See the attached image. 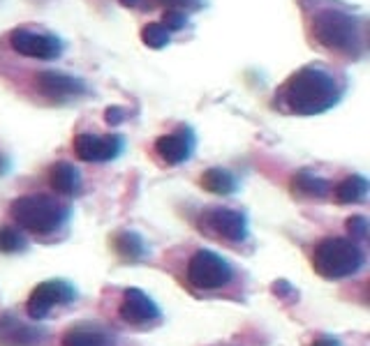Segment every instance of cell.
<instances>
[{
  "mask_svg": "<svg viewBox=\"0 0 370 346\" xmlns=\"http://www.w3.org/2000/svg\"><path fill=\"white\" fill-rule=\"evenodd\" d=\"M340 99V86L327 70L308 67L292 74L285 83V102L294 114L299 116H314L324 114L331 107H336Z\"/></svg>",
  "mask_w": 370,
  "mask_h": 346,
  "instance_id": "1",
  "label": "cell"
},
{
  "mask_svg": "<svg viewBox=\"0 0 370 346\" xmlns=\"http://www.w3.org/2000/svg\"><path fill=\"white\" fill-rule=\"evenodd\" d=\"M9 215L21 229L31 233H51L60 227L68 217V208L51 196L44 194H28L18 196L9 205Z\"/></svg>",
  "mask_w": 370,
  "mask_h": 346,
  "instance_id": "2",
  "label": "cell"
},
{
  "mask_svg": "<svg viewBox=\"0 0 370 346\" xmlns=\"http://www.w3.org/2000/svg\"><path fill=\"white\" fill-rule=\"evenodd\" d=\"M312 33L322 46L331 51L352 53L361 49V23L356 16L338 12V9H322L312 16Z\"/></svg>",
  "mask_w": 370,
  "mask_h": 346,
  "instance_id": "3",
  "label": "cell"
},
{
  "mask_svg": "<svg viewBox=\"0 0 370 346\" xmlns=\"http://www.w3.org/2000/svg\"><path fill=\"white\" fill-rule=\"evenodd\" d=\"M364 252L352 238H327L312 252L314 270L327 279H342L354 275L364 266Z\"/></svg>",
  "mask_w": 370,
  "mask_h": 346,
  "instance_id": "4",
  "label": "cell"
},
{
  "mask_svg": "<svg viewBox=\"0 0 370 346\" xmlns=\"http://www.w3.org/2000/svg\"><path fill=\"white\" fill-rule=\"evenodd\" d=\"M188 279L192 286L204 288V291L222 288L231 282V266L216 252L199 249L188 264Z\"/></svg>",
  "mask_w": 370,
  "mask_h": 346,
  "instance_id": "5",
  "label": "cell"
},
{
  "mask_svg": "<svg viewBox=\"0 0 370 346\" xmlns=\"http://www.w3.org/2000/svg\"><path fill=\"white\" fill-rule=\"evenodd\" d=\"M9 44L16 53L40 60H56L63 53V42L56 35L35 33L28 31V28H18L9 35Z\"/></svg>",
  "mask_w": 370,
  "mask_h": 346,
  "instance_id": "6",
  "label": "cell"
},
{
  "mask_svg": "<svg viewBox=\"0 0 370 346\" xmlns=\"http://www.w3.org/2000/svg\"><path fill=\"white\" fill-rule=\"evenodd\" d=\"M74 301V288L63 282V279H49L33 288L31 298H28V314L33 319H44L49 316L53 305H65Z\"/></svg>",
  "mask_w": 370,
  "mask_h": 346,
  "instance_id": "7",
  "label": "cell"
},
{
  "mask_svg": "<svg viewBox=\"0 0 370 346\" xmlns=\"http://www.w3.org/2000/svg\"><path fill=\"white\" fill-rule=\"evenodd\" d=\"M123 151V136H95V134H79L74 136V155L81 162H109Z\"/></svg>",
  "mask_w": 370,
  "mask_h": 346,
  "instance_id": "8",
  "label": "cell"
},
{
  "mask_svg": "<svg viewBox=\"0 0 370 346\" xmlns=\"http://www.w3.org/2000/svg\"><path fill=\"white\" fill-rule=\"evenodd\" d=\"M35 83L42 95L51 97V99H72V97L86 92L83 81L68 77V74H60V72H40L35 77Z\"/></svg>",
  "mask_w": 370,
  "mask_h": 346,
  "instance_id": "9",
  "label": "cell"
},
{
  "mask_svg": "<svg viewBox=\"0 0 370 346\" xmlns=\"http://www.w3.org/2000/svg\"><path fill=\"white\" fill-rule=\"evenodd\" d=\"M208 227L220 233L227 240H245L248 236V220L243 212L231 208H213L206 215Z\"/></svg>",
  "mask_w": 370,
  "mask_h": 346,
  "instance_id": "10",
  "label": "cell"
},
{
  "mask_svg": "<svg viewBox=\"0 0 370 346\" xmlns=\"http://www.w3.org/2000/svg\"><path fill=\"white\" fill-rule=\"evenodd\" d=\"M157 305L148 298L142 288H127L123 296V303H120V316L130 323H148L157 319Z\"/></svg>",
  "mask_w": 370,
  "mask_h": 346,
  "instance_id": "11",
  "label": "cell"
},
{
  "mask_svg": "<svg viewBox=\"0 0 370 346\" xmlns=\"http://www.w3.org/2000/svg\"><path fill=\"white\" fill-rule=\"evenodd\" d=\"M155 151H157V155H160L166 164H171V166L185 162L190 157V153H192L190 129H181V132L160 136L155 141Z\"/></svg>",
  "mask_w": 370,
  "mask_h": 346,
  "instance_id": "12",
  "label": "cell"
},
{
  "mask_svg": "<svg viewBox=\"0 0 370 346\" xmlns=\"http://www.w3.org/2000/svg\"><path fill=\"white\" fill-rule=\"evenodd\" d=\"M44 335L14 316H0V346H37Z\"/></svg>",
  "mask_w": 370,
  "mask_h": 346,
  "instance_id": "13",
  "label": "cell"
},
{
  "mask_svg": "<svg viewBox=\"0 0 370 346\" xmlns=\"http://www.w3.org/2000/svg\"><path fill=\"white\" fill-rule=\"evenodd\" d=\"M49 185L63 196H72L79 190V171L70 162H56L49 169Z\"/></svg>",
  "mask_w": 370,
  "mask_h": 346,
  "instance_id": "14",
  "label": "cell"
},
{
  "mask_svg": "<svg viewBox=\"0 0 370 346\" xmlns=\"http://www.w3.org/2000/svg\"><path fill=\"white\" fill-rule=\"evenodd\" d=\"M199 185L206 192L218 194V196H227V194L236 192V178L231 175L229 171H225V169H208V171H204L201 178H199Z\"/></svg>",
  "mask_w": 370,
  "mask_h": 346,
  "instance_id": "15",
  "label": "cell"
},
{
  "mask_svg": "<svg viewBox=\"0 0 370 346\" xmlns=\"http://www.w3.org/2000/svg\"><path fill=\"white\" fill-rule=\"evenodd\" d=\"M368 194V180L364 175H349L336 187V199L340 203H359Z\"/></svg>",
  "mask_w": 370,
  "mask_h": 346,
  "instance_id": "16",
  "label": "cell"
},
{
  "mask_svg": "<svg viewBox=\"0 0 370 346\" xmlns=\"http://www.w3.org/2000/svg\"><path fill=\"white\" fill-rule=\"evenodd\" d=\"M114 247L116 252L123 259H142L146 254V245H144V240L137 236V233H116V238H114Z\"/></svg>",
  "mask_w": 370,
  "mask_h": 346,
  "instance_id": "17",
  "label": "cell"
},
{
  "mask_svg": "<svg viewBox=\"0 0 370 346\" xmlns=\"http://www.w3.org/2000/svg\"><path fill=\"white\" fill-rule=\"evenodd\" d=\"M63 346H109V342L97 330H70L65 333Z\"/></svg>",
  "mask_w": 370,
  "mask_h": 346,
  "instance_id": "18",
  "label": "cell"
},
{
  "mask_svg": "<svg viewBox=\"0 0 370 346\" xmlns=\"http://www.w3.org/2000/svg\"><path fill=\"white\" fill-rule=\"evenodd\" d=\"M294 190L305 196H324L329 192V187L322 178H314L310 173H299L294 175Z\"/></svg>",
  "mask_w": 370,
  "mask_h": 346,
  "instance_id": "19",
  "label": "cell"
},
{
  "mask_svg": "<svg viewBox=\"0 0 370 346\" xmlns=\"http://www.w3.org/2000/svg\"><path fill=\"white\" fill-rule=\"evenodd\" d=\"M142 42L151 49H162L169 44V31L162 23H148L142 31Z\"/></svg>",
  "mask_w": 370,
  "mask_h": 346,
  "instance_id": "20",
  "label": "cell"
},
{
  "mask_svg": "<svg viewBox=\"0 0 370 346\" xmlns=\"http://www.w3.org/2000/svg\"><path fill=\"white\" fill-rule=\"evenodd\" d=\"M26 245L23 238L18 236V231L12 229V227H3L0 229V252H7V254H12V252H18Z\"/></svg>",
  "mask_w": 370,
  "mask_h": 346,
  "instance_id": "21",
  "label": "cell"
},
{
  "mask_svg": "<svg viewBox=\"0 0 370 346\" xmlns=\"http://www.w3.org/2000/svg\"><path fill=\"white\" fill-rule=\"evenodd\" d=\"M185 21H188V16H185V12H181V9H166L164 16H162V26L169 33L181 31V28L185 26Z\"/></svg>",
  "mask_w": 370,
  "mask_h": 346,
  "instance_id": "22",
  "label": "cell"
},
{
  "mask_svg": "<svg viewBox=\"0 0 370 346\" xmlns=\"http://www.w3.org/2000/svg\"><path fill=\"white\" fill-rule=\"evenodd\" d=\"M347 233L352 238H366L368 236V220L361 217V215H356V217H349L347 220Z\"/></svg>",
  "mask_w": 370,
  "mask_h": 346,
  "instance_id": "23",
  "label": "cell"
},
{
  "mask_svg": "<svg viewBox=\"0 0 370 346\" xmlns=\"http://www.w3.org/2000/svg\"><path fill=\"white\" fill-rule=\"evenodd\" d=\"M157 3H162V5H166L169 9H197V7H201V0H157Z\"/></svg>",
  "mask_w": 370,
  "mask_h": 346,
  "instance_id": "24",
  "label": "cell"
},
{
  "mask_svg": "<svg viewBox=\"0 0 370 346\" xmlns=\"http://www.w3.org/2000/svg\"><path fill=\"white\" fill-rule=\"evenodd\" d=\"M105 118H107L109 125H118L120 120H123V111L116 109V107H111V109L107 111V114H105Z\"/></svg>",
  "mask_w": 370,
  "mask_h": 346,
  "instance_id": "25",
  "label": "cell"
},
{
  "mask_svg": "<svg viewBox=\"0 0 370 346\" xmlns=\"http://www.w3.org/2000/svg\"><path fill=\"white\" fill-rule=\"evenodd\" d=\"M310 346H340L336 340H331V337H319V340H314Z\"/></svg>",
  "mask_w": 370,
  "mask_h": 346,
  "instance_id": "26",
  "label": "cell"
},
{
  "mask_svg": "<svg viewBox=\"0 0 370 346\" xmlns=\"http://www.w3.org/2000/svg\"><path fill=\"white\" fill-rule=\"evenodd\" d=\"M118 3L123 7H137V5H142V0H118Z\"/></svg>",
  "mask_w": 370,
  "mask_h": 346,
  "instance_id": "27",
  "label": "cell"
}]
</instances>
